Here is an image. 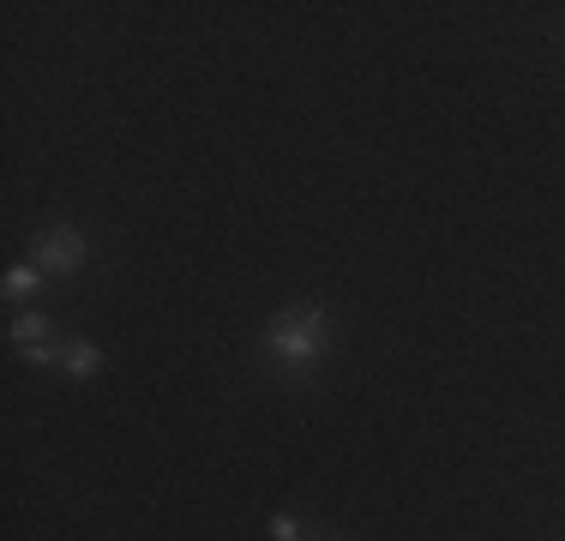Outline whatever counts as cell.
I'll return each instance as SVG.
<instances>
[{"mask_svg":"<svg viewBox=\"0 0 565 541\" xmlns=\"http://www.w3.org/2000/svg\"><path fill=\"white\" fill-rule=\"evenodd\" d=\"M36 289H43V270H36V265L7 270V295H12V301H19V295H36Z\"/></svg>","mask_w":565,"mask_h":541,"instance_id":"cell-5","label":"cell"},{"mask_svg":"<svg viewBox=\"0 0 565 541\" xmlns=\"http://www.w3.org/2000/svg\"><path fill=\"white\" fill-rule=\"evenodd\" d=\"M301 541H331V535H319V530H307V535H301Z\"/></svg>","mask_w":565,"mask_h":541,"instance_id":"cell-7","label":"cell"},{"mask_svg":"<svg viewBox=\"0 0 565 541\" xmlns=\"http://www.w3.org/2000/svg\"><path fill=\"white\" fill-rule=\"evenodd\" d=\"M61 368L73 373V379H85V373H97V368H103V349H97V343H85V337H78V343H61Z\"/></svg>","mask_w":565,"mask_h":541,"instance_id":"cell-4","label":"cell"},{"mask_svg":"<svg viewBox=\"0 0 565 541\" xmlns=\"http://www.w3.org/2000/svg\"><path fill=\"white\" fill-rule=\"evenodd\" d=\"M331 349V319L319 307H289L265 325V356L282 361V368H313Z\"/></svg>","mask_w":565,"mask_h":541,"instance_id":"cell-1","label":"cell"},{"mask_svg":"<svg viewBox=\"0 0 565 541\" xmlns=\"http://www.w3.org/2000/svg\"><path fill=\"white\" fill-rule=\"evenodd\" d=\"M12 343H19V356H31V361H61L55 325H49L43 314H19V319H12Z\"/></svg>","mask_w":565,"mask_h":541,"instance_id":"cell-3","label":"cell"},{"mask_svg":"<svg viewBox=\"0 0 565 541\" xmlns=\"http://www.w3.org/2000/svg\"><path fill=\"white\" fill-rule=\"evenodd\" d=\"M85 259H90V241L78 235V229H43V235L31 241V265L43 270V277H73Z\"/></svg>","mask_w":565,"mask_h":541,"instance_id":"cell-2","label":"cell"},{"mask_svg":"<svg viewBox=\"0 0 565 541\" xmlns=\"http://www.w3.org/2000/svg\"><path fill=\"white\" fill-rule=\"evenodd\" d=\"M307 530H301V523H295V518H271V541H301Z\"/></svg>","mask_w":565,"mask_h":541,"instance_id":"cell-6","label":"cell"}]
</instances>
